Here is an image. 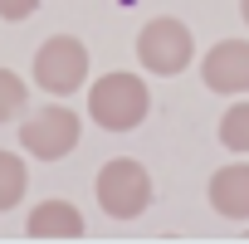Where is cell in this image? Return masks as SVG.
Returning a JSON list of instances; mask_svg holds the SVG:
<instances>
[{"instance_id":"obj_1","label":"cell","mask_w":249,"mask_h":244,"mask_svg":"<svg viewBox=\"0 0 249 244\" xmlns=\"http://www.w3.org/2000/svg\"><path fill=\"white\" fill-rule=\"evenodd\" d=\"M147 112H152V93L127 69L103 73L98 83H88V117L103 132H132V127L147 122Z\"/></svg>"},{"instance_id":"obj_2","label":"cell","mask_w":249,"mask_h":244,"mask_svg":"<svg viewBox=\"0 0 249 244\" xmlns=\"http://www.w3.org/2000/svg\"><path fill=\"white\" fill-rule=\"evenodd\" d=\"M93 195H98V210L107 220H137L147 205H152V176L142 161L132 157H112L98 166V181H93Z\"/></svg>"},{"instance_id":"obj_3","label":"cell","mask_w":249,"mask_h":244,"mask_svg":"<svg viewBox=\"0 0 249 244\" xmlns=\"http://www.w3.org/2000/svg\"><path fill=\"white\" fill-rule=\"evenodd\" d=\"M78 137H83V122H78V112L64 107V103H39V107L25 112V122H20V152L35 157V161H59V157H69V152L78 147Z\"/></svg>"},{"instance_id":"obj_4","label":"cell","mask_w":249,"mask_h":244,"mask_svg":"<svg viewBox=\"0 0 249 244\" xmlns=\"http://www.w3.org/2000/svg\"><path fill=\"white\" fill-rule=\"evenodd\" d=\"M35 83L49 98H73L88 83V44L78 35H49L35 49Z\"/></svg>"},{"instance_id":"obj_5","label":"cell","mask_w":249,"mask_h":244,"mask_svg":"<svg viewBox=\"0 0 249 244\" xmlns=\"http://www.w3.org/2000/svg\"><path fill=\"white\" fill-rule=\"evenodd\" d=\"M191 59H196V39H191V30H186L181 20L157 15V20L142 25V35H137V64H142L147 73L176 78Z\"/></svg>"},{"instance_id":"obj_6","label":"cell","mask_w":249,"mask_h":244,"mask_svg":"<svg viewBox=\"0 0 249 244\" xmlns=\"http://www.w3.org/2000/svg\"><path fill=\"white\" fill-rule=\"evenodd\" d=\"M200 78L210 93H249V39H220L210 44V54L200 59Z\"/></svg>"},{"instance_id":"obj_7","label":"cell","mask_w":249,"mask_h":244,"mask_svg":"<svg viewBox=\"0 0 249 244\" xmlns=\"http://www.w3.org/2000/svg\"><path fill=\"white\" fill-rule=\"evenodd\" d=\"M30 239H83V215L73 200H39L25 220Z\"/></svg>"},{"instance_id":"obj_8","label":"cell","mask_w":249,"mask_h":244,"mask_svg":"<svg viewBox=\"0 0 249 244\" xmlns=\"http://www.w3.org/2000/svg\"><path fill=\"white\" fill-rule=\"evenodd\" d=\"M210 205L225 220H249V161L220 166L210 176Z\"/></svg>"},{"instance_id":"obj_9","label":"cell","mask_w":249,"mask_h":244,"mask_svg":"<svg viewBox=\"0 0 249 244\" xmlns=\"http://www.w3.org/2000/svg\"><path fill=\"white\" fill-rule=\"evenodd\" d=\"M25 191H30V166H25V157L0 147V215L15 210V205L25 200Z\"/></svg>"},{"instance_id":"obj_10","label":"cell","mask_w":249,"mask_h":244,"mask_svg":"<svg viewBox=\"0 0 249 244\" xmlns=\"http://www.w3.org/2000/svg\"><path fill=\"white\" fill-rule=\"evenodd\" d=\"M25 107H30V83H25L15 69H0V127L15 122Z\"/></svg>"},{"instance_id":"obj_11","label":"cell","mask_w":249,"mask_h":244,"mask_svg":"<svg viewBox=\"0 0 249 244\" xmlns=\"http://www.w3.org/2000/svg\"><path fill=\"white\" fill-rule=\"evenodd\" d=\"M220 147L249 152V103H234V107L220 117Z\"/></svg>"},{"instance_id":"obj_12","label":"cell","mask_w":249,"mask_h":244,"mask_svg":"<svg viewBox=\"0 0 249 244\" xmlns=\"http://www.w3.org/2000/svg\"><path fill=\"white\" fill-rule=\"evenodd\" d=\"M35 10H39V0H0V20H10V25L30 20Z\"/></svg>"},{"instance_id":"obj_13","label":"cell","mask_w":249,"mask_h":244,"mask_svg":"<svg viewBox=\"0 0 249 244\" xmlns=\"http://www.w3.org/2000/svg\"><path fill=\"white\" fill-rule=\"evenodd\" d=\"M239 15H244V25H249V0H239Z\"/></svg>"}]
</instances>
